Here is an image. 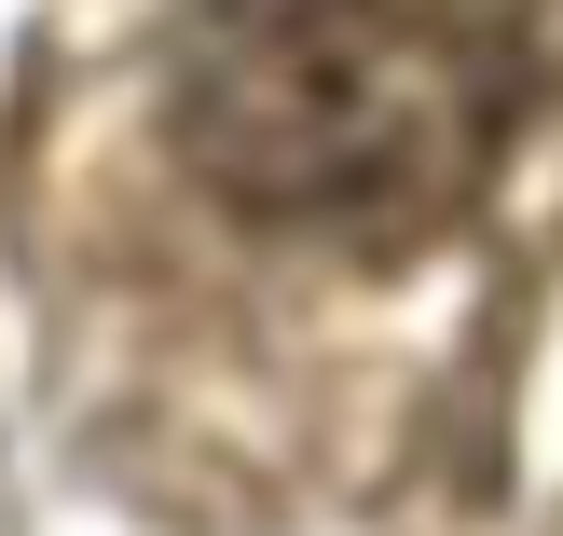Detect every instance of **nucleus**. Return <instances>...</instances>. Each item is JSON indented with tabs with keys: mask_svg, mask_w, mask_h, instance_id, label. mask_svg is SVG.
I'll use <instances>...</instances> for the list:
<instances>
[{
	"mask_svg": "<svg viewBox=\"0 0 563 536\" xmlns=\"http://www.w3.org/2000/svg\"><path fill=\"white\" fill-rule=\"evenodd\" d=\"M522 110L509 0H192L165 124L262 234L412 248L467 220Z\"/></svg>",
	"mask_w": 563,
	"mask_h": 536,
	"instance_id": "nucleus-1",
	"label": "nucleus"
}]
</instances>
